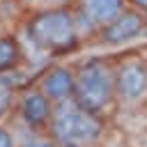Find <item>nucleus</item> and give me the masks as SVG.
<instances>
[{
	"mask_svg": "<svg viewBox=\"0 0 147 147\" xmlns=\"http://www.w3.org/2000/svg\"><path fill=\"white\" fill-rule=\"evenodd\" d=\"M46 136L57 147H99L106 136L103 117L85 110L74 99L53 106Z\"/></svg>",
	"mask_w": 147,
	"mask_h": 147,
	"instance_id": "f257e3e1",
	"label": "nucleus"
},
{
	"mask_svg": "<svg viewBox=\"0 0 147 147\" xmlns=\"http://www.w3.org/2000/svg\"><path fill=\"white\" fill-rule=\"evenodd\" d=\"M25 37L28 41H32L34 48L51 53V55L69 53L83 39L71 7L34 9V14L25 23Z\"/></svg>",
	"mask_w": 147,
	"mask_h": 147,
	"instance_id": "f03ea898",
	"label": "nucleus"
},
{
	"mask_svg": "<svg viewBox=\"0 0 147 147\" xmlns=\"http://www.w3.org/2000/svg\"><path fill=\"white\" fill-rule=\"evenodd\" d=\"M74 101L85 110L103 117L115 108V62L96 57L74 71Z\"/></svg>",
	"mask_w": 147,
	"mask_h": 147,
	"instance_id": "7ed1b4c3",
	"label": "nucleus"
},
{
	"mask_svg": "<svg viewBox=\"0 0 147 147\" xmlns=\"http://www.w3.org/2000/svg\"><path fill=\"white\" fill-rule=\"evenodd\" d=\"M115 106L122 110L147 106V60L142 55H126L115 62Z\"/></svg>",
	"mask_w": 147,
	"mask_h": 147,
	"instance_id": "20e7f679",
	"label": "nucleus"
},
{
	"mask_svg": "<svg viewBox=\"0 0 147 147\" xmlns=\"http://www.w3.org/2000/svg\"><path fill=\"white\" fill-rule=\"evenodd\" d=\"M126 7V0H74L71 11L80 37H99Z\"/></svg>",
	"mask_w": 147,
	"mask_h": 147,
	"instance_id": "39448f33",
	"label": "nucleus"
},
{
	"mask_svg": "<svg viewBox=\"0 0 147 147\" xmlns=\"http://www.w3.org/2000/svg\"><path fill=\"white\" fill-rule=\"evenodd\" d=\"M147 32V14L136 9V7H126L101 34H99V41L106 44V46H117V44H124V41H131L140 34Z\"/></svg>",
	"mask_w": 147,
	"mask_h": 147,
	"instance_id": "423d86ee",
	"label": "nucleus"
},
{
	"mask_svg": "<svg viewBox=\"0 0 147 147\" xmlns=\"http://www.w3.org/2000/svg\"><path fill=\"white\" fill-rule=\"evenodd\" d=\"M74 85H76V78H74V69L69 67H51L41 74L37 87L44 92V96L57 106V103H64V101H71L74 99Z\"/></svg>",
	"mask_w": 147,
	"mask_h": 147,
	"instance_id": "0eeeda50",
	"label": "nucleus"
},
{
	"mask_svg": "<svg viewBox=\"0 0 147 147\" xmlns=\"http://www.w3.org/2000/svg\"><path fill=\"white\" fill-rule=\"evenodd\" d=\"M18 113H21L23 122L30 129L39 131V129L48 126V119L53 115V103L34 85V87H28V90L21 92V96H18Z\"/></svg>",
	"mask_w": 147,
	"mask_h": 147,
	"instance_id": "6e6552de",
	"label": "nucleus"
},
{
	"mask_svg": "<svg viewBox=\"0 0 147 147\" xmlns=\"http://www.w3.org/2000/svg\"><path fill=\"white\" fill-rule=\"evenodd\" d=\"M23 60V48L16 37L2 34L0 37V74H11Z\"/></svg>",
	"mask_w": 147,
	"mask_h": 147,
	"instance_id": "1a4fd4ad",
	"label": "nucleus"
},
{
	"mask_svg": "<svg viewBox=\"0 0 147 147\" xmlns=\"http://www.w3.org/2000/svg\"><path fill=\"white\" fill-rule=\"evenodd\" d=\"M16 80L11 74H0V119L11 110L16 101Z\"/></svg>",
	"mask_w": 147,
	"mask_h": 147,
	"instance_id": "9d476101",
	"label": "nucleus"
},
{
	"mask_svg": "<svg viewBox=\"0 0 147 147\" xmlns=\"http://www.w3.org/2000/svg\"><path fill=\"white\" fill-rule=\"evenodd\" d=\"M34 9H51V7H71L74 0H28Z\"/></svg>",
	"mask_w": 147,
	"mask_h": 147,
	"instance_id": "9b49d317",
	"label": "nucleus"
},
{
	"mask_svg": "<svg viewBox=\"0 0 147 147\" xmlns=\"http://www.w3.org/2000/svg\"><path fill=\"white\" fill-rule=\"evenodd\" d=\"M0 147H18L14 131L9 126H5V124H0Z\"/></svg>",
	"mask_w": 147,
	"mask_h": 147,
	"instance_id": "f8f14e48",
	"label": "nucleus"
},
{
	"mask_svg": "<svg viewBox=\"0 0 147 147\" xmlns=\"http://www.w3.org/2000/svg\"><path fill=\"white\" fill-rule=\"evenodd\" d=\"M18 147H57L48 136H37V138H30L25 142H21Z\"/></svg>",
	"mask_w": 147,
	"mask_h": 147,
	"instance_id": "ddd939ff",
	"label": "nucleus"
},
{
	"mask_svg": "<svg viewBox=\"0 0 147 147\" xmlns=\"http://www.w3.org/2000/svg\"><path fill=\"white\" fill-rule=\"evenodd\" d=\"M131 7H136V9H140V11H145L147 14V0H126Z\"/></svg>",
	"mask_w": 147,
	"mask_h": 147,
	"instance_id": "4468645a",
	"label": "nucleus"
}]
</instances>
